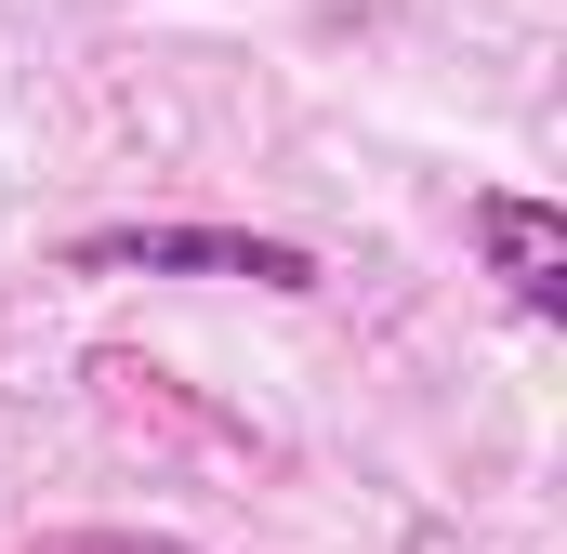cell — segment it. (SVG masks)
<instances>
[{
  "instance_id": "6da1fadb",
  "label": "cell",
  "mask_w": 567,
  "mask_h": 554,
  "mask_svg": "<svg viewBox=\"0 0 567 554\" xmlns=\"http://www.w3.org/2000/svg\"><path fill=\"white\" fill-rule=\"evenodd\" d=\"M80 277H251V290H317V252H290V238H185V225H106V238H80L66 252Z\"/></svg>"
},
{
  "instance_id": "7a4b0ae2",
  "label": "cell",
  "mask_w": 567,
  "mask_h": 554,
  "mask_svg": "<svg viewBox=\"0 0 567 554\" xmlns=\"http://www.w3.org/2000/svg\"><path fill=\"white\" fill-rule=\"evenodd\" d=\"M462 225H475L488 277H502V290H515L528 317H567V225L542 212V198H475Z\"/></svg>"
},
{
  "instance_id": "3957f363",
  "label": "cell",
  "mask_w": 567,
  "mask_h": 554,
  "mask_svg": "<svg viewBox=\"0 0 567 554\" xmlns=\"http://www.w3.org/2000/svg\"><path fill=\"white\" fill-rule=\"evenodd\" d=\"M27 554H198V542H158V529H53Z\"/></svg>"
}]
</instances>
